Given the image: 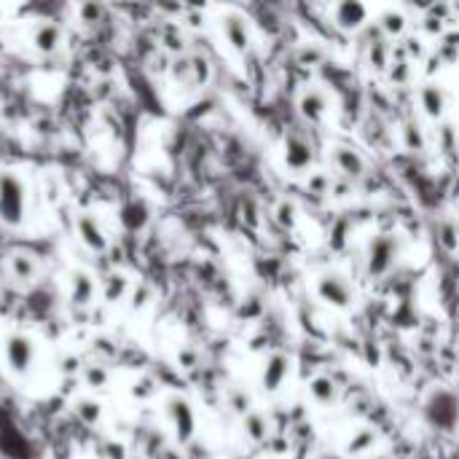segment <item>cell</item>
Here are the masks:
<instances>
[{
  "mask_svg": "<svg viewBox=\"0 0 459 459\" xmlns=\"http://www.w3.org/2000/svg\"><path fill=\"white\" fill-rule=\"evenodd\" d=\"M28 213V191L22 177L14 172H0V220L6 226H22Z\"/></svg>",
  "mask_w": 459,
  "mask_h": 459,
  "instance_id": "6da1fadb",
  "label": "cell"
},
{
  "mask_svg": "<svg viewBox=\"0 0 459 459\" xmlns=\"http://www.w3.org/2000/svg\"><path fill=\"white\" fill-rule=\"evenodd\" d=\"M424 419L435 430H454L459 422V398L451 390H435L424 403Z\"/></svg>",
  "mask_w": 459,
  "mask_h": 459,
  "instance_id": "7a4b0ae2",
  "label": "cell"
},
{
  "mask_svg": "<svg viewBox=\"0 0 459 459\" xmlns=\"http://www.w3.org/2000/svg\"><path fill=\"white\" fill-rule=\"evenodd\" d=\"M167 417L172 422V430H175V438L180 443H189L196 432V414H193V405L186 400V398H169L167 400Z\"/></svg>",
  "mask_w": 459,
  "mask_h": 459,
  "instance_id": "3957f363",
  "label": "cell"
},
{
  "mask_svg": "<svg viewBox=\"0 0 459 459\" xmlns=\"http://www.w3.org/2000/svg\"><path fill=\"white\" fill-rule=\"evenodd\" d=\"M395 258H398V239L395 237L378 234V237L371 239V244H368V271L374 277L387 274L392 269V263H395Z\"/></svg>",
  "mask_w": 459,
  "mask_h": 459,
  "instance_id": "277c9868",
  "label": "cell"
},
{
  "mask_svg": "<svg viewBox=\"0 0 459 459\" xmlns=\"http://www.w3.org/2000/svg\"><path fill=\"white\" fill-rule=\"evenodd\" d=\"M317 296L323 298L325 304L338 306V309H347L352 304V287L344 277L338 274H323L317 280Z\"/></svg>",
  "mask_w": 459,
  "mask_h": 459,
  "instance_id": "5b68a950",
  "label": "cell"
},
{
  "mask_svg": "<svg viewBox=\"0 0 459 459\" xmlns=\"http://www.w3.org/2000/svg\"><path fill=\"white\" fill-rule=\"evenodd\" d=\"M6 360L11 365L14 374H28L32 360H35V344L28 336H14L6 338Z\"/></svg>",
  "mask_w": 459,
  "mask_h": 459,
  "instance_id": "8992f818",
  "label": "cell"
},
{
  "mask_svg": "<svg viewBox=\"0 0 459 459\" xmlns=\"http://www.w3.org/2000/svg\"><path fill=\"white\" fill-rule=\"evenodd\" d=\"M333 22H336V28L347 30H360L368 22V6L360 3V0H341L333 6Z\"/></svg>",
  "mask_w": 459,
  "mask_h": 459,
  "instance_id": "52a82bcc",
  "label": "cell"
},
{
  "mask_svg": "<svg viewBox=\"0 0 459 459\" xmlns=\"http://www.w3.org/2000/svg\"><path fill=\"white\" fill-rule=\"evenodd\" d=\"M76 229H78V237H81V242L86 244L89 250H95V253H105V250H108V237H105L102 226H100V223H97L92 215H81V217H78Z\"/></svg>",
  "mask_w": 459,
  "mask_h": 459,
  "instance_id": "ba28073f",
  "label": "cell"
},
{
  "mask_svg": "<svg viewBox=\"0 0 459 459\" xmlns=\"http://www.w3.org/2000/svg\"><path fill=\"white\" fill-rule=\"evenodd\" d=\"M287 374H290V357L282 354V352L271 354L266 360V368H263V390L277 392L282 387L285 378H287Z\"/></svg>",
  "mask_w": 459,
  "mask_h": 459,
  "instance_id": "9c48e42d",
  "label": "cell"
},
{
  "mask_svg": "<svg viewBox=\"0 0 459 459\" xmlns=\"http://www.w3.org/2000/svg\"><path fill=\"white\" fill-rule=\"evenodd\" d=\"M220 28H223V35H226V41H229L234 52H247V46H250V28H247V22L242 16L229 14L220 22Z\"/></svg>",
  "mask_w": 459,
  "mask_h": 459,
  "instance_id": "30bf717a",
  "label": "cell"
},
{
  "mask_svg": "<svg viewBox=\"0 0 459 459\" xmlns=\"http://www.w3.org/2000/svg\"><path fill=\"white\" fill-rule=\"evenodd\" d=\"M285 162L290 169H306L311 164V145L298 135H290L285 140Z\"/></svg>",
  "mask_w": 459,
  "mask_h": 459,
  "instance_id": "8fae6325",
  "label": "cell"
},
{
  "mask_svg": "<svg viewBox=\"0 0 459 459\" xmlns=\"http://www.w3.org/2000/svg\"><path fill=\"white\" fill-rule=\"evenodd\" d=\"M95 293H97V285L92 280V274L73 271V277H70V301L76 306H86V304H92Z\"/></svg>",
  "mask_w": 459,
  "mask_h": 459,
  "instance_id": "7c38bea8",
  "label": "cell"
},
{
  "mask_svg": "<svg viewBox=\"0 0 459 459\" xmlns=\"http://www.w3.org/2000/svg\"><path fill=\"white\" fill-rule=\"evenodd\" d=\"M8 271H11V277L16 282L28 285L38 277V263L30 253H11L8 256Z\"/></svg>",
  "mask_w": 459,
  "mask_h": 459,
  "instance_id": "4fadbf2b",
  "label": "cell"
},
{
  "mask_svg": "<svg viewBox=\"0 0 459 459\" xmlns=\"http://www.w3.org/2000/svg\"><path fill=\"white\" fill-rule=\"evenodd\" d=\"M419 102H422V108H424V113H427L430 119H441L446 113V95H443V89L435 86V83H424V86H422Z\"/></svg>",
  "mask_w": 459,
  "mask_h": 459,
  "instance_id": "5bb4252c",
  "label": "cell"
},
{
  "mask_svg": "<svg viewBox=\"0 0 459 459\" xmlns=\"http://www.w3.org/2000/svg\"><path fill=\"white\" fill-rule=\"evenodd\" d=\"M59 43H62V32H59V28L52 25V22L35 28V32H32V46H35V52H41V54H54L56 49H59Z\"/></svg>",
  "mask_w": 459,
  "mask_h": 459,
  "instance_id": "9a60e30c",
  "label": "cell"
},
{
  "mask_svg": "<svg viewBox=\"0 0 459 459\" xmlns=\"http://www.w3.org/2000/svg\"><path fill=\"white\" fill-rule=\"evenodd\" d=\"M325 108H328V100L320 92H306V95L298 100V110L306 121H320L325 116Z\"/></svg>",
  "mask_w": 459,
  "mask_h": 459,
  "instance_id": "2e32d148",
  "label": "cell"
},
{
  "mask_svg": "<svg viewBox=\"0 0 459 459\" xmlns=\"http://www.w3.org/2000/svg\"><path fill=\"white\" fill-rule=\"evenodd\" d=\"M121 223L126 231H140L148 223V207L143 202H129L121 207Z\"/></svg>",
  "mask_w": 459,
  "mask_h": 459,
  "instance_id": "e0dca14e",
  "label": "cell"
},
{
  "mask_svg": "<svg viewBox=\"0 0 459 459\" xmlns=\"http://www.w3.org/2000/svg\"><path fill=\"white\" fill-rule=\"evenodd\" d=\"M336 164H338V169L341 172H347V175H352V177H360L363 175V169H365V162L360 159V153L357 150H352V148H336Z\"/></svg>",
  "mask_w": 459,
  "mask_h": 459,
  "instance_id": "ac0fdd59",
  "label": "cell"
},
{
  "mask_svg": "<svg viewBox=\"0 0 459 459\" xmlns=\"http://www.w3.org/2000/svg\"><path fill=\"white\" fill-rule=\"evenodd\" d=\"M76 417L81 419L83 424H100V419H102V403L95 400V398H81V400H76Z\"/></svg>",
  "mask_w": 459,
  "mask_h": 459,
  "instance_id": "d6986e66",
  "label": "cell"
},
{
  "mask_svg": "<svg viewBox=\"0 0 459 459\" xmlns=\"http://www.w3.org/2000/svg\"><path fill=\"white\" fill-rule=\"evenodd\" d=\"M244 435L250 438V441H266V435H269V422L263 414H258V411H250L247 417H244Z\"/></svg>",
  "mask_w": 459,
  "mask_h": 459,
  "instance_id": "ffe728a7",
  "label": "cell"
},
{
  "mask_svg": "<svg viewBox=\"0 0 459 459\" xmlns=\"http://www.w3.org/2000/svg\"><path fill=\"white\" fill-rule=\"evenodd\" d=\"M378 28L384 30L390 38H395V35H403V32H405V28H408V19H405L400 11L387 8V11H381V16H378Z\"/></svg>",
  "mask_w": 459,
  "mask_h": 459,
  "instance_id": "44dd1931",
  "label": "cell"
},
{
  "mask_svg": "<svg viewBox=\"0 0 459 459\" xmlns=\"http://www.w3.org/2000/svg\"><path fill=\"white\" fill-rule=\"evenodd\" d=\"M309 392L317 403H333V400H336V384H333V378H328V376L314 378L309 384Z\"/></svg>",
  "mask_w": 459,
  "mask_h": 459,
  "instance_id": "7402d4cb",
  "label": "cell"
},
{
  "mask_svg": "<svg viewBox=\"0 0 459 459\" xmlns=\"http://www.w3.org/2000/svg\"><path fill=\"white\" fill-rule=\"evenodd\" d=\"M126 290H129V282H126L124 274H110V277H105V282H102V293H105L108 301H121L126 296Z\"/></svg>",
  "mask_w": 459,
  "mask_h": 459,
  "instance_id": "603a6c76",
  "label": "cell"
},
{
  "mask_svg": "<svg viewBox=\"0 0 459 459\" xmlns=\"http://www.w3.org/2000/svg\"><path fill=\"white\" fill-rule=\"evenodd\" d=\"M438 239H441L443 250H448V253H457L459 250V229L451 223V220H443V223L438 226Z\"/></svg>",
  "mask_w": 459,
  "mask_h": 459,
  "instance_id": "cb8c5ba5",
  "label": "cell"
},
{
  "mask_svg": "<svg viewBox=\"0 0 459 459\" xmlns=\"http://www.w3.org/2000/svg\"><path fill=\"white\" fill-rule=\"evenodd\" d=\"M83 381H86L89 387H95V390L108 387V381H110L108 368H105V365H86V368H83Z\"/></svg>",
  "mask_w": 459,
  "mask_h": 459,
  "instance_id": "d4e9b609",
  "label": "cell"
},
{
  "mask_svg": "<svg viewBox=\"0 0 459 459\" xmlns=\"http://www.w3.org/2000/svg\"><path fill=\"white\" fill-rule=\"evenodd\" d=\"M405 145H408L411 150L424 148V140H422V129H419V124H408V126H405Z\"/></svg>",
  "mask_w": 459,
  "mask_h": 459,
  "instance_id": "484cf974",
  "label": "cell"
},
{
  "mask_svg": "<svg viewBox=\"0 0 459 459\" xmlns=\"http://www.w3.org/2000/svg\"><path fill=\"white\" fill-rule=\"evenodd\" d=\"M102 457L105 459H129V454H126V446L119 443V441H105V443H102Z\"/></svg>",
  "mask_w": 459,
  "mask_h": 459,
  "instance_id": "4316f807",
  "label": "cell"
},
{
  "mask_svg": "<svg viewBox=\"0 0 459 459\" xmlns=\"http://www.w3.org/2000/svg\"><path fill=\"white\" fill-rule=\"evenodd\" d=\"M100 16H102V6H97V3H83V6H81V19H83V22L97 25V22H100Z\"/></svg>",
  "mask_w": 459,
  "mask_h": 459,
  "instance_id": "83f0119b",
  "label": "cell"
},
{
  "mask_svg": "<svg viewBox=\"0 0 459 459\" xmlns=\"http://www.w3.org/2000/svg\"><path fill=\"white\" fill-rule=\"evenodd\" d=\"M368 443H374V432H371V430H365L360 438H354V441L350 443V451H352V454H360Z\"/></svg>",
  "mask_w": 459,
  "mask_h": 459,
  "instance_id": "f1b7e54d",
  "label": "cell"
},
{
  "mask_svg": "<svg viewBox=\"0 0 459 459\" xmlns=\"http://www.w3.org/2000/svg\"><path fill=\"white\" fill-rule=\"evenodd\" d=\"M280 223H285V226H293L296 223V207L293 204L287 202L280 204Z\"/></svg>",
  "mask_w": 459,
  "mask_h": 459,
  "instance_id": "f546056e",
  "label": "cell"
},
{
  "mask_svg": "<svg viewBox=\"0 0 459 459\" xmlns=\"http://www.w3.org/2000/svg\"><path fill=\"white\" fill-rule=\"evenodd\" d=\"M231 405H234V411H239V414H250V411H247V408H250V400H247V395H242V392L231 395Z\"/></svg>",
  "mask_w": 459,
  "mask_h": 459,
  "instance_id": "4dcf8cb0",
  "label": "cell"
},
{
  "mask_svg": "<svg viewBox=\"0 0 459 459\" xmlns=\"http://www.w3.org/2000/svg\"><path fill=\"white\" fill-rule=\"evenodd\" d=\"M148 298H150V290L145 287V285H143V287H137L135 296H132V306H135V309L145 306V304H148Z\"/></svg>",
  "mask_w": 459,
  "mask_h": 459,
  "instance_id": "1f68e13d",
  "label": "cell"
},
{
  "mask_svg": "<svg viewBox=\"0 0 459 459\" xmlns=\"http://www.w3.org/2000/svg\"><path fill=\"white\" fill-rule=\"evenodd\" d=\"M150 392H153V381H150V378H143V381L137 384L135 395L137 398H143V395H150Z\"/></svg>",
  "mask_w": 459,
  "mask_h": 459,
  "instance_id": "d6a6232c",
  "label": "cell"
},
{
  "mask_svg": "<svg viewBox=\"0 0 459 459\" xmlns=\"http://www.w3.org/2000/svg\"><path fill=\"white\" fill-rule=\"evenodd\" d=\"M180 363L186 365V368H191V365L196 363V354H193V352H183V354H180Z\"/></svg>",
  "mask_w": 459,
  "mask_h": 459,
  "instance_id": "836d02e7",
  "label": "cell"
}]
</instances>
